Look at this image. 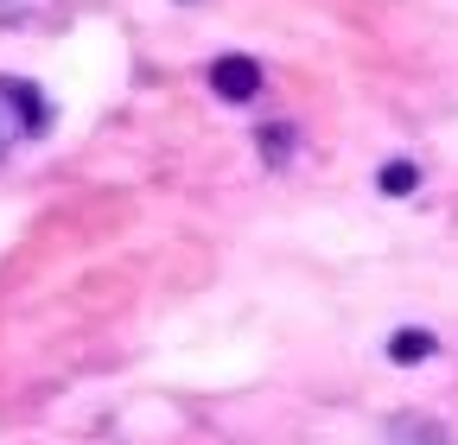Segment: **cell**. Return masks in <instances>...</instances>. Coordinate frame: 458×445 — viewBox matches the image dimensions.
I'll return each mask as SVG.
<instances>
[{
	"label": "cell",
	"instance_id": "6",
	"mask_svg": "<svg viewBox=\"0 0 458 445\" xmlns=\"http://www.w3.org/2000/svg\"><path fill=\"white\" fill-rule=\"evenodd\" d=\"M286 140H293V134H286V128H267V134H261V147H267V159H286Z\"/></svg>",
	"mask_w": 458,
	"mask_h": 445
},
{
	"label": "cell",
	"instance_id": "2",
	"mask_svg": "<svg viewBox=\"0 0 458 445\" xmlns=\"http://www.w3.org/2000/svg\"><path fill=\"white\" fill-rule=\"evenodd\" d=\"M26 128H38V102H32V89H13V96L0 89V159L20 147Z\"/></svg>",
	"mask_w": 458,
	"mask_h": 445
},
{
	"label": "cell",
	"instance_id": "5",
	"mask_svg": "<svg viewBox=\"0 0 458 445\" xmlns=\"http://www.w3.org/2000/svg\"><path fill=\"white\" fill-rule=\"evenodd\" d=\"M414 185H420V165H408V159H388V165H382V191H388V197L414 191Z\"/></svg>",
	"mask_w": 458,
	"mask_h": 445
},
{
	"label": "cell",
	"instance_id": "1",
	"mask_svg": "<svg viewBox=\"0 0 458 445\" xmlns=\"http://www.w3.org/2000/svg\"><path fill=\"white\" fill-rule=\"evenodd\" d=\"M210 89H216L223 102H255V96H261V64L242 58V51H229V58L210 64Z\"/></svg>",
	"mask_w": 458,
	"mask_h": 445
},
{
	"label": "cell",
	"instance_id": "3",
	"mask_svg": "<svg viewBox=\"0 0 458 445\" xmlns=\"http://www.w3.org/2000/svg\"><path fill=\"white\" fill-rule=\"evenodd\" d=\"M439 344H433V331H394L388 338V357L401 363V369H414V363H427Z\"/></svg>",
	"mask_w": 458,
	"mask_h": 445
},
{
	"label": "cell",
	"instance_id": "4",
	"mask_svg": "<svg viewBox=\"0 0 458 445\" xmlns=\"http://www.w3.org/2000/svg\"><path fill=\"white\" fill-rule=\"evenodd\" d=\"M388 445H452L433 420H394L388 426Z\"/></svg>",
	"mask_w": 458,
	"mask_h": 445
}]
</instances>
